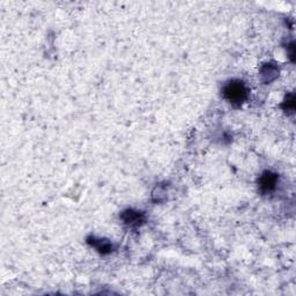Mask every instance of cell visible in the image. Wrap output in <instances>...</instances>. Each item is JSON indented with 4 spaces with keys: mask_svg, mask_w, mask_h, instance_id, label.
I'll use <instances>...</instances> for the list:
<instances>
[{
    "mask_svg": "<svg viewBox=\"0 0 296 296\" xmlns=\"http://www.w3.org/2000/svg\"><path fill=\"white\" fill-rule=\"evenodd\" d=\"M222 96L234 108L242 107L249 98V88L242 80L233 79L222 87Z\"/></svg>",
    "mask_w": 296,
    "mask_h": 296,
    "instance_id": "6da1fadb",
    "label": "cell"
},
{
    "mask_svg": "<svg viewBox=\"0 0 296 296\" xmlns=\"http://www.w3.org/2000/svg\"><path fill=\"white\" fill-rule=\"evenodd\" d=\"M279 176L276 173L266 170L260 175L259 180H258V186H259V191L263 195H269L273 192L278 185Z\"/></svg>",
    "mask_w": 296,
    "mask_h": 296,
    "instance_id": "7a4b0ae2",
    "label": "cell"
},
{
    "mask_svg": "<svg viewBox=\"0 0 296 296\" xmlns=\"http://www.w3.org/2000/svg\"><path fill=\"white\" fill-rule=\"evenodd\" d=\"M87 243L92 248L95 249L98 253H101V255H109V253L114 251V244L109 239L91 236L87 238Z\"/></svg>",
    "mask_w": 296,
    "mask_h": 296,
    "instance_id": "3957f363",
    "label": "cell"
},
{
    "mask_svg": "<svg viewBox=\"0 0 296 296\" xmlns=\"http://www.w3.org/2000/svg\"><path fill=\"white\" fill-rule=\"evenodd\" d=\"M120 219L123 220L125 224L130 225V227H138L145 221V214L140 211L135 210H126L120 214Z\"/></svg>",
    "mask_w": 296,
    "mask_h": 296,
    "instance_id": "277c9868",
    "label": "cell"
},
{
    "mask_svg": "<svg viewBox=\"0 0 296 296\" xmlns=\"http://www.w3.org/2000/svg\"><path fill=\"white\" fill-rule=\"evenodd\" d=\"M279 67L276 66L273 63H266L260 67L259 75H260V80L264 83H271L273 82L274 80L279 77Z\"/></svg>",
    "mask_w": 296,
    "mask_h": 296,
    "instance_id": "5b68a950",
    "label": "cell"
},
{
    "mask_svg": "<svg viewBox=\"0 0 296 296\" xmlns=\"http://www.w3.org/2000/svg\"><path fill=\"white\" fill-rule=\"evenodd\" d=\"M283 109L285 112H287V114H293L294 110H295V96L294 94H288L287 96H286L285 101L283 103Z\"/></svg>",
    "mask_w": 296,
    "mask_h": 296,
    "instance_id": "8992f818",
    "label": "cell"
}]
</instances>
